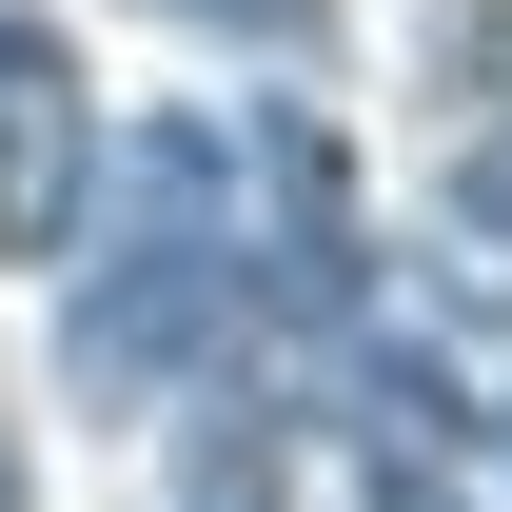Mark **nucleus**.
I'll return each instance as SVG.
<instances>
[{"label": "nucleus", "instance_id": "obj_3", "mask_svg": "<svg viewBox=\"0 0 512 512\" xmlns=\"http://www.w3.org/2000/svg\"><path fill=\"white\" fill-rule=\"evenodd\" d=\"M178 512H276V414H217L197 473H178Z\"/></svg>", "mask_w": 512, "mask_h": 512}, {"label": "nucleus", "instance_id": "obj_5", "mask_svg": "<svg viewBox=\"0 0 512 512\" xmlns=\"http://www.w3.org/2000/svg\"><path fill=\"white\" fill-rule=\"evenodd\" d=\"M178 20H256L276 60H316V0H178Z\"/></svg>", "mask_w": 512, "mask_h": 512}, {"label": "nucleus", "instance_id": "obj_6", "mask_svg": "<svg viewBox=\"0 0 512 512\" xmlns=\"http://www.w3.org/2000/svg\"><path fill=\"white\" fill-rule=\"evenodd\" d=\"M0 512H20V434H0Z\"/></svg>", "mask_w": 512, "mask_h": 512}, {"label": "nucleus", "instance_id": "obj_4", "mask_svg": "<svg viewBox=\"0 0 512 512\" xmlns=\"http://www.w3.org/2000/svg\"><path fill=\"white\" fill-rule=\"evenodd\" d=\"M453 217H473V237H512V119L473 138V158H453Z\"/></svg>", "mask_w": 512, "mask_h": 512}, {"label": "nucleus", "instance_id": "obj_1", "mask_svg": "<svg viewBox=\"0 0 512 512\" xmlns=\"http://www.w3.org/2000/svg\"><path fill=\"white\" fill-rule=\"evenodd\" d=\"M237 138L217 119H138L119 138V237L79 256L60 296V375L99 394V414H158L178 375H217L237 355Z\"/></svg>", "mask_w": 512, "mask_h": 512}, {"label": "nucleus", "instance_id": "obj_2", "mask_svg": "<svg viewBox=\"0 0 512 512\" xmlns=\"http://www.w3.org/2000/svg\"><path fill=\"white\" fill-rule=\"evenodd\" d=\"M79 197H99L79 40L40 20V0H0V256H79Z\"/></svg>", "mask_w": 512, "mask_h": 512}]
</instances>
